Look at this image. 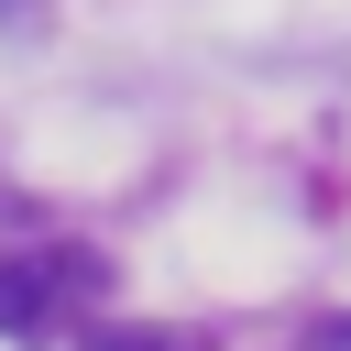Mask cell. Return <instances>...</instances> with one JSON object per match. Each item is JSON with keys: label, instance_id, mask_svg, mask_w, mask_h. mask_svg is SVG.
Segmentation results:
<instances>
[{"label": "cell", "instance_id": "cell-1", "mask_svg": "<svg viewBox=\"0 0 351 351\" xmlns=\"http://www.w3.org/2000/svg\"><path fill=\"white\" fill-rule=\"evenodd\" d=\"M55 307H66L55 252H0V329H11V340H33V329H55Z\"/></svg>", "mask_w": 351, "mask_h": 351}, {"label": "cell", "instance_id": "cell-2", "mask_svg": "<svg viewBox=\"0 0 351 351\" xmlns=\"http://www.w3.org/2000/svg\"><path fill=\"white\" fill-rule=\"evenodd\" d=\"M88 351H197L186 329H132V318H99L88 329Z\"/></svg>", "mask_w": 351, "mask_h": 351}, {"label": "cell", "instance_id": "cell-3", "mask_svg": "<svg viewBox=\"0 0 351 351\" xmlns=\"http://www.w3.org/2000/svg\"><path fill=\"white\" fill-rule=\"evenodd\" d=\"M0 22H44V11H33V0H0Z\"/></svg>", "mask_w": 351, "mask_h": 351}, {"label": "cell", "instance_id": "cell-4", "mask_svg": "<svg viewBox=\"0 0 351 351\" xmlns=\"http://www.w3.org/2000/svg\"><path fill=\"white\" fill-rule=\"evenodd\" d=\"M318 351H351V329H318Z\"/></svg>", "mask_w": 351, "mask_h": 351}]
</instances>
